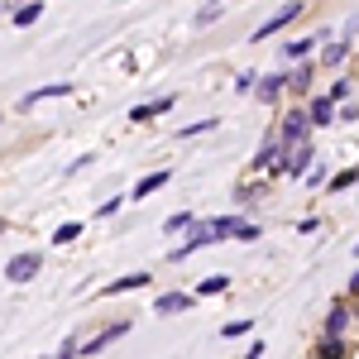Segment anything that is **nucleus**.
<instances>
[{"label":"nucleus","mask_w":359,"mask_h":359,"mask_svg":"<svg viewBox=\"0 0 359 359\" xmlns=\"http://www.w3.org/2000/svg\"><path fill=\"white\" fill-rule=\"evenodd\" d=\"M311 163H316V144H311V139H297V144L283 149L278 177H302V172H311Z\"/></svg>","instance_id":"nucleus-1"},{"label":"nucleus","mask_w":359,"mask_h":359,"mask_svg":"<svg viewBox=\"0 0 359 359\" xmlns=\"http://www.w3.org/2000/svg\"><path fill=\"white\" fill-rule=\"evenodd\" d=\"M302 0H287V5H283V10H273V15H269V20H264V25L254 29V34H249V39H254V43H264V39H273V34H283V29L292 25V20H302Z\"/></svg>","instance_id":"nucleus-2"},{"label":"nucleus","mask_w":359,"mask_h":359,"mask_svg":"<svg viewBox=\"0 0 359 359\" xmlns=\"http://www.w3.org/2000/svg\"><path fill=\"white\" fill-rule=\"evenodd\" d=\"M283 144H297V139H311V120H306V111L302 106H292V111L278 120V130H273Z\"/></svg>","instance_id":"nucleus-3"},{"label":"nucleus","mask_w":359,"mask_h":359,"mask_svg":"<svg viewBox=\"0 0 359 359\" xmlns=\"http://www.w3.org/2000/svg\"><path fill=\"white\" fill-rule=\"evenodd\" d=\"M350 48H355V20L345 25L340 43H326V48H321V62H316V67H335V72H340V62H350Z\"/></svg>","instance_id":"nucleus-4"},{"label":"nucleus","mask_w":359,"mask_h":359,"mask_svg":"<svg viewBox=\"0 0 359 359\" xmlns=\"http://www.w3.org/2000/svg\"><path fill=\"white\" fill-rule=\"evenodd\" d=\"M254 101H264V106H273V101H283V91H287V72L278 67V72H269V77H254Z\"/></svg>","instance_id":"nucleus-5"},{"label":"nucleus","mask_w":359,"mask_h":359,"mask_svg":"<svg viewBox=\"0 0 359 359\" xmlns=\"http://www.w3.org/2000/svg\"><path fill=\"white\" fill-rule=\"evenodd\" d=\"M350 321H355V297H345V302H331L321 335H345V331H350Z\"/></svg>","instance_id":"nucleus-6"},{"label":"nucleus","mask_w":359,"mask_h":359,"mask_svg":"<svg viewBox=\"0 0 359 359\" xmlns=\"http://www.w3.org/2000/svg\"><path fill=\"white\" fill-rule=\"evenodd\" d=\"M43 269V254H15L5 264V283H29V278Z\"/></svg>","instance_id":"nucleus-7"},{"label":"nucleus","mask_w":359,"mask_h":359,"mask_svg":"<svg viewBox=\"0 0 359 359\" xmlns=\"http://www.w3.org/2000/svg\"><path fill=\"white\" fill-rule=\"evenodd\" d=\"M283 149H287V144H283L278 135H269V144H264V149L254 154V172H269V177H278V163H283Z\"/></svg>","instance_id":"nucleus-8"},{"label":"nucleus","mask_w":359,"mask_h":359,"mask_svg":"<svg viewBox=\"0 0 359 359\" xmlns=\"http://www.w3.org/2000/svg\"><path fill=\"white\" fill-rule=\"evenodd\" d=\"M306 106V120H311V130H326V125H335V106L326 101V96H302Z\"/></svg>","instance_id":"nucleus-9"},{"label":"nucleus","mask_w":359,"mask_h":359,"mask_svg":"<svg viewBox=\"0 0 359 359\" xmlns=\"http://www.w3.org/2000/svg\"><path fill=\"white\" fill-rule=\"evenodd\" d=\"M201 245H211V230H206V225H192V235H187V240H182L177 249H172V254H168V264H182V259H192Z\"/></svg>","instance_id":"nucleus-10"},{"label":"nucleus","mask_w":359,"mask_h":359,"mask_svg":"<svg viewBox=\"0 0 359 359\" xmlns=\"http://www.w3.org/2000/svg\"><path fill=\"white\" fill-rule=\"evenodd\" d=\"M311 82H316V62H302V67H292L287 72V91L302 101V96H311Z\"/></svg>","instance_id":"nucleus-11"},{"label":"nucleus","mask_w":359,"mask_h":359,"mask_svg":"<svg viewBox=\"0 0 359 359\" xmlns=\"http://www.w3.org/2000/svg\"><path fill=\"white\" fill-rule=\"evenodd\" d=\"M57 96H72V82H48V86H34L25 101H20V111H29V106H39V101H57Z\"/></svg>","instance_id":"nucleus-12"},{"label":"nucleus","mask_w":359,"mask_h":359,"mask_svg":"<svg viewBox=\"0 0 359 359\" xmlns=\"http://www.w3.org/2000/svg\"><path fill=\"white\" fill-rule=\"evenodd\" d=\"M316 43H326V29H321V34H306V39H287V43H283V57H287V62H292V57H311Z\"/></svg>","instance_id":"nucleus-13"},{"label":"nucleus","mask_w":359,"mask_h":359,"mask_svg":"<svg viewBox=\"0 0 359 359\" xmlns=\"http://www.w3.org/2000/svg\"><path fill=\"white\" fill-rule=\"evenodd\" d=\"M172 106H177V96H158V101H149V106H135V111H130V120H135V125H144V120H158V115H168Z\"/></svg>","instance_id":"nucleus-14"},{"label":"nucleus","mask_w":359,"mask_h":359,"mask_svg":"<svg viewBox=\"0 0 359 359\" xmlns=\"http://www.w3.org/2000/svg\"><path fill=\"white\" fill-rule=\"evenodd\" d=\"M316 359H350V340L345 335H321L316 340Z\"/></svg>","instance_id":"nucleus-15"},{"label":"nucleus","mask_w":359,"mask_h":359,"mask_svg":"<svg viewBox=\"0 0 359 359\" xmlns=\"http://www.w3.org/2000/svg\"><path fill=\"white\" fill-rule=\"evenodd\" d=\"M168 182H172V172H168V168H158V172L139 177V182H135V192H130V196H135V201H144V196H154L158 187H168Z\"/></svg>","instance_id":"nucleus-16"},{"label":"nucleus","mask_w":359,"mask_h":359,"mask_svg":"<svg viewBox=\"0 0 359 359\" xmlns=\"http://www.w3.org/2000/svg\"><path fill=\"white\" fill-rule=\"evenodd\" d=\"M125 331H130V321H115L111 331H101L96 340H82V355H96V350H106V345H115V340H120Z\"/></svg>","instance_id":"nucleus-17"},{"label":"nucleus","mask_w":359,"mask_h":359,"mask_svg":"<svg viewBox=\"0 0 359 359\" xmlns=\"http://www.w3.org/2000/svg\"><path fill=\"white\" fill-rule=\"evenodd\" d=\"M187 306H192V292H168V297L154 302V311H158V316H177V311H187Z\"/></svg>","instance_id":"nucleus-18"},{"label":"nucleus","mask_w":359,"mask_h":359,"mask_svg":"<svg viewBox=\"0 0 359 359\" xmlns=\"http://www.w3.org/2000/svg\"><path fill=\"white\" fill-rule=\"evenodd\" d=\"M355 182H359V172H355V168H340V172H335V177H326L321 187H326L331 196H340V192H350Z\"/></svg>","instance_id":"nucleus-19"},{"label":"nucleus","mask_w":359,"mask_h":359,"mask_svg":"<svg viewBox=\"0 0 359 359\" xmlns=\"http://www.w3.org/2000/svg\"><path fill=\"white\" fill-rule=\"evenodd\" d=\"M39 15H43V0H25V5L15 10V29H34Z\"/></svg>","instance_id":"nucleus-20"},{"label":"nucleus","mask_w":359,"mask_h":359,"mask_svg":"<svg viewBox=\"0 0 359 359\" xmlns=\"http://www.w3.org/2000/svg\"><path fill=\"white\" fill-rule=\"evenodd\" d=\"M221 292H230V278L225 273H211V278L196 283V297H221Z\"/></svg>","instance_id":"nucleus-21"},{"label":"nucleus","mask_w":359,"mask_h":359,"mask_svg":"<svg viewBox=\"0 0 359 359\" xmlns=\"http://www.w3.org/2000/svg\"><path fill=\"white\" fill-rule=\"evenodd\" d=\"M326 101H331V106H340V101H355V77H350V72H345V77H335V86L326 91Z\"/></svg>","instance_id":"nucleus-22"},{"label":"nucleus","mask_w":359,"mask_h":359,"mask_svg":"<svg viewBox=\"0 0 359 359\" xmlns=\"http://www.w3.org/2000/svg\"><path fill=\"white\" fill-rule=\"evenodd\" d=\"M135 287H149V269H139V273H125V278H115L106 292H135Z\"/></svg>","instance_id":"nucleus-23"},{"label":"nucleus","mask_w":359,"mask_h":359,"mask_svg":"<svg viewBox=\"0 0 359 359\" xmlns=\"http://www.w3.org/2000/svg\"><path fill=\"white\" fill-rule=\"evenodd\" d=\"M235 225H240V216H216V221H206V230H211V240H230Z\"/></svg>","instance_id":"nucleus-24"},{"label":"nucleus","mask_w":359,"mask_h":359,"mask_svg":"<svg viewBox=\"0 0 359 359\" xmlns=\"http://www.w3.org/2000/svg\"><path fill=\"white\" fill-rule=\"evenodd\" d=\"M196 221H201V216H192V211H172V216L163 221V230H168V235H177V230H192Z\"/></svg>","instance_id":"nucleus-25"},{"label":"nucleus","mask_w":359,"mask_h":359,"mask_svg":"<svg viewBox=\"0 0 359 359\" xmlns=\"http://www.w3.org/2000/svg\"><path fill=\"white\" fill-rule=\"evenodd\" d=\"M77 235H82V221H67V225H57V230H53V245H72Z\"/></svg>","instance_id":"nucleus-26"},{"label":"nucleus","mask_w":359,"mask_h":359,"mask_svg":"<svg viewBox=\"0 0 359 359\" xmlns=\"http://www.w3.org/2000/svg\"><path fill=\"white\" fill-rule=\"evenodd\" d=\"M206 130H216V115H206V120H192V125H187V130H182L177 139H196V135H206Z\"/></svg>","instance_id":"nucleus-27"},{"label":"nucleus","mask_w":359,"mask_h":359,"mask_svg":"<svg viewBox=\"0 0 359 359\" xmlns=\"http://www.w3.org/2000/svg\"><path fill=\"white\" fill-rule=\"evenodd\" d=\"M249 331H254V321H230V326H225V340H240V335H249Z\"/></svg>","instance_id":"nucleus-28"},{"label":"nucleus","mask_w":359,"mask_h":359,"mask_svg":"<svg viewBox=\"0 0 359 359\" xmlns=\"http://www.w3.org/2000/svg\"><path fill=\"white\" fill-rule=\"evenodd\" d=\"M221 10H225V5H201V10H196V29H206L216 15H221Z\"/></svg>","instance_id":"nucleus-29"},{"label":"nucleus","mask_w":359,"mask_h":359,"mask_svg":"<svg viewBox=\"0 0 359 359\" xmlns=\"http://www.w3.org/2000/svg\"><path fill=\"white\" fill-rule=\"evenodd\" d=\"M82 355V340H77V335H67V340H62V350H57V359H77Z\"/></svg>","instance_id":"nucleus-30"},{"label":"nucleus","mask_w":359,"mask_h":359,"mask_svg":"<svg viewBox=\"0 0 359 359\" xmlns=\"http://www.w3.org/2000/svg\"><path fill=\"white\" fill-rule=\"evenodd\" d=\"M230 240H259V225H254V221H240V225H235V235H230Z\"/></svg>","instance_id":"nucleus-31"},{"label":"nucleus","mask_w":359,"mask_h":359,"mask_svg":"<svg viewBox=\"0 0 359 359\" xmlns=\"http://www.w3.org/2000/svg\"><path fill=\"white\" fill-rule=\"evenodd\" d=\"M120 206H125V201H120V196H111L106 206H96V216H101V221H111V216H115V211H120Z\"/></svg>","instance_id":"nucleus-32"},{"label":"nucleus","mask_w":359,"mask_h":359,"mask_svg":"<svg viewBox=\"0 0 359 359\" xmlns=\"http://www.w3.org/2000/svg\"><path fill=\"white\" fill-rule=\"evenodd\" d=\"M254 77H259V72H240V77H235V91H249V86H254Z\"/></svg>","instance_id":"nucleus-33"},{"label":"nucleus","mask_w":359,"mask_h":359,"mask_svg":"<svg viewBox=\"0 0 359 359\" xmlns=\"http://www.w3.org/2000/svg\"><path fill=\"white\" fill-rule=\"evenodd\" d=\"M86 168H91V154H82V158H72V168H67V177H72V172H86Z\"/></svg>","instance_id":"nucleus-34"},{"label":"nucleus","mask_w":359,"mask_h":359,"mask_svg":"<svg viewBox=\"0 0 359 359\" xmlns=\"http://www.w3.org/2000/svg\"><path fill=\"white\" fill-rule=\"evenodd\" d=\"M245 359H264V340H254V345L245 350Z\"/></svg>","instance_id":"nucleus-35"},{"label":"nucleus","mask_w":359,"mask_h":359,"mask_svg":"<svg viewBox=\"0 0 359 359\" xmlns=\"http://www.w3.org/2000/svg\"><path fill=\"white\" fill-rule=\"evenodd\" d=\"M0 235H5V221H0Z\"/></svg>","instance_id":"nucleus-36"},{"label":"nucleus","mask_w":359,"mask_h":359,"mask_svg":"<svg viewBox=\"0 0 359 359\" xmlns=\"http://www.w3.org/2000/svg\"><path fill=\"white\" fill-rule=\"evenodd\" d=\"M0 10H5V5H0Z\"/></svg>","instance_id":"nucleus-37"}]
</instances>
